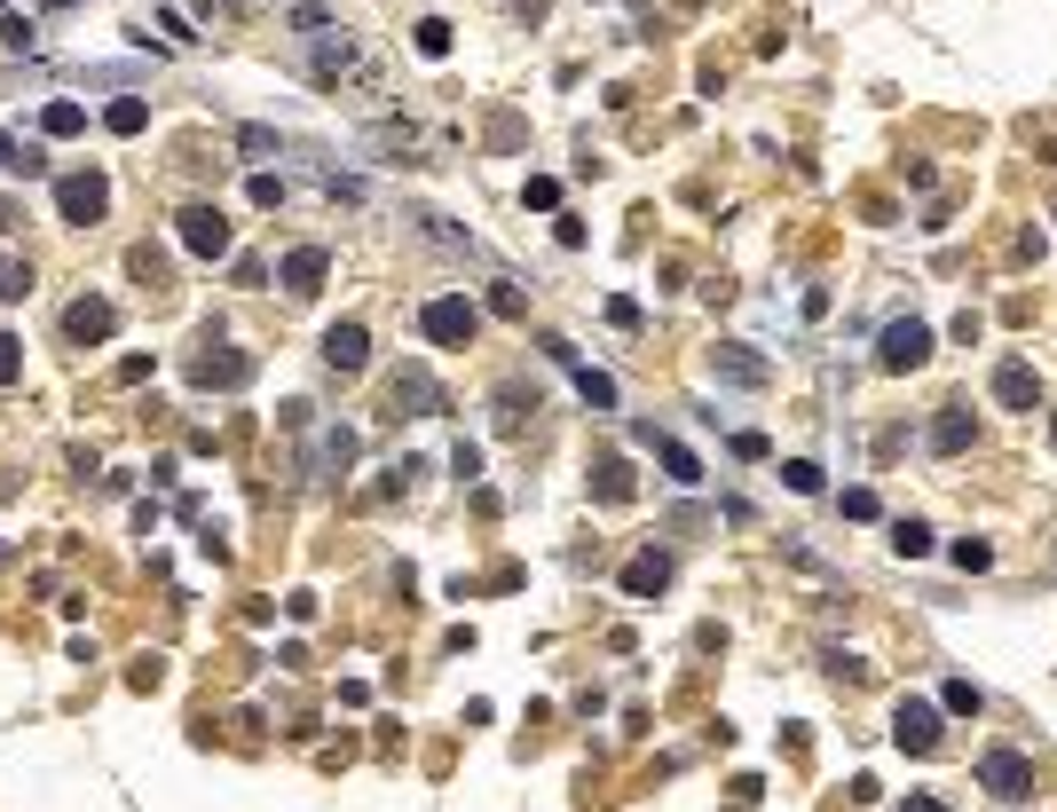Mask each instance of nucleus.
Segmentation results:
<instances>
[{
	"instance_id": "nucleus-1",
	"label": "nucleus",
	"mask_w": 1057,
	"mask_h": 812,
	"mask_svg": "<svg viewBox=\"0 0 1057 812\" xmlns=\"http://www.w3.org/2000/svg\"><path fill=\"white\" fill-rule=\"evenodd\" d=\"M356 71L372 79V56H364V40L347 32V24H332V32L308 40V79L316 87H339V79H356Z\"/></svg>"
},
{
	"instance_id": "nucleus-2",
	"label": "nucleus",
	"mask_w": 1057,
	"mask_h": 812,
	"mask_svg": "<svg viewBox=\"0 0 1057 812\" xmlns=\"http://www.w3.org/2000/svg\"><path fill=\"white\" fill-rule=\"evenodd\" d=\"M56 214L71 229H96L111 214V182H103V174H56Z\"/></svg>"
},
{
	"instance_id": "nucleus-3",
	"label": "nucleus",
	"mask_w": 1057,
	"mask_h": 812,
	"mask_svg": "<svg viewBox=\"0 0 1057 812\" xmlns=\"http://www.w3.org/2000/svg\"><path fill=\"white\" fill-rule=\"evenodd\" d=\"M418 331H426L434 347H466V339L482 331V308H474L466 293H443V300H426V308H418Z\"/></svg>"
},
{
	"instance_id": "nucleus-4",
	"label": "nucleus",
	"mask_w": 1057,
	"mask_h": 812,
	"mask_svg": "<svg viewBox=\"0 0 1057 812\" xmlns=\"http://www.w3.org/2000/svg\"><path fill=\"white\" fill-rule=\"evenodd\" d=\"M979 789L1002 796V804H1026L1041 781H1034V757H1026V750H987V757H979Z\"/></svg>"
},
{
	"instance_id": "nucleus-5",
	"label": "nucleus",
	"mask_w": 1057,
	"mask_h": 812,
	"mask_svg": "<svg viewBox=\"0 0 1057 812\" xmlns=\"http://www.w3.org/2000/svg\"><path fill=\"white\" fill-rule=\"evenodd\" d=\"M245 379H253V355H237V347H221L206 331L198 355H190V387H245Z\"/></svg>"
},
{
	"instance_id": "nucleus-6",
	"label": "nucleus",
	"mask_w": 1057,
	"mask_h": 812,
	"mask_svg": "<svg viewBox=\"0 0 1057 812\" xmlns=\"http://www.w3.org/2000/svg\"><path fill=\"white\" fill-rule=\"evenodd\" d=\"M387 403H395V418H434V410H443V387H434L426 364H403L387 379Z\"/></svg>"
},
{
	"instance_id": "nucleus-7",
	"label": "nucleus",
	"mask_w": 1057,
	"mask_h": 812,
	"mask_svg": "<svg viewBox=\"0 0 1057 812\" xmlns=\"http://www.w3.org/2000/svg\"><path fill=\"white\" fill-rule=\"evenodd\" d=\"M923 355H931V324H916V316L885 324V339H876V364H885V372H916Z\"/></svg>"
},
{
	"instance_id": "nucleus-8",
	"label": "nucleus",
	"mask_w": 1057,
	"mask_h": 812,
	"mask_svg": "<svg viewBox=\"0 0 1057 812\" xmlns=\"http://www.w3.org/2000/svg\"><path fill=\"white\" fill-rule=\"evenodd\" d=\"M111 331H119V308L96 300V293H79V300L63 308V339H71V347H103Z\"/></svg>"
},
{
	"instance_id": "nucleus-9",
	"label": "nucleus",
	"mask_w": 1057,
	"mask_h": 812,
	"mask_svg": "<svg viewBox=\"0 0 1057 812\" xmlns=\"http://www.w3.org/2000/svg\"><path fill=\"white\" fill-rule=\"evenodd\" d=\"M892 742H900L908 757H931V750H939V710H931L923 694H908V702L892 710Z\"/></svg>"
},
{
	"instance_id": "nucleus-10",
	"label": "nucleus",
	"mask_w": 1057,
	"mask_h": 812,
	"mask_svg": "<svg viewBox=\"0 0 1057 812\" xmlns=\"http://www.w3.org/2000/svg\"><path fill=\"white\" fill-rule=\"evenodd\" d=\"M174 229H182V245H190L198 260H221V252H229V221H221V206H182V214H174Z\"/></svg>"
},
{
	"instance_id": "nucleus-11",
	"label": "nucleus",
	"mask_w": 1057,
	"mask_h": 812,
	"mask_svg": "<svg viewBox=\"0 0 1057 812\" xmlns=\"http://www.w3.org/2000/svg\"><path fill=\"white\" fill-rule=\"evenodd\" d=\"M324 277H332V252H324V245H293V252L277 260V285H285V293H300V300H308Z\"/></svg>"
},
{
	"instance_id": "nucleus-12",
	"label": "nucleus",
	"mask_w": 1057,
	"mask_h": 812,
	"mask_svg": "<svg viewBox=\"0 0 1057 812\" xmlns=\"http://www.w3.org/2000/svg\"><path fill=\"white\" fill-rule=\"evenodd\" d=\"M995 403H1002V410H1041V372L1018 364V355H1010V364H995Z\"/></svg>"
},
{
	"instance_id": "nucleus-13",
	"label": "nucleus",
	"mask_w": 1057,
	"mask_h": 812,
	"mask_svg": "<svg viewBox=\"0 0 1057 812\" xmlns=\"http://www.w3.org/2000/svg\"><path fill=\"white\" fill-rule=\"evenodd\" d=\"M711 379L719 387H765L773 372H765V355H750V347H711Z\"/></svg>"
},
{
	"instance_id": "nucleus-14",
	"label": "nucleus",
	"mask_w": 1057,
	"mask_h": 812,
	"mask_svg": "<svg viewBox=\"0 0 1057 812\" xmlns=\"http://www.w3.org/2000/svg\"><path fill=\"white\" fill-rule=\"evenodd\" d=\"M324 364H332V372H364V364H372V331H364V324H332V331H324Z\"/></svg>"
},
{
	"instance_id": "nucleus-15",
	"label": "nucleus",
	"mask_w": 1057,
	"mask_h": 812,
	"mask_svg": "<svg viewBox=\"0 0 1057 812\" xmlns=\"http://www.w3.org/2000/svg\"><path fill=\"white\" fill-rule=\"evenodd\" d=\"M971 410H962V403H947L939 418H931V449H939V458H962V449H971Z\"/></svg>"
},
{
	"instance_id": "nucleus-16",
	"label": "nucleus",
	"mask_w": 1057,
	"mask_h": 812,
	"mask_svg": "<svg viewBox=\"0 0 1057 812\" xmlns=\"http://www.w3.org/2000/svg\"><path fill=\"white\" fill-rule=\"evenodd\" d=\"M663 584H671V553H632V561H624V592H632V600H655Z\"/></svg>"
},
{
	"instance_id": "nucleus-17",
	"label": "nucleus",
	"mask_w": 1057,
	"mask_h": 812,
	"mask_svg": "<svg viewBox=\"0 0 1057 812\" xmlns=\"http://www.w3.org/2000/svg\"><path fill=\"white\" fill-rule=\"evenodd\" d=\"M411 221H418V237H426V245H443V252H466V260H490V252H482V245H474L466 229H451L443 214H426V206H418Z\"/></svg>"
},
{
	"instance_id": "nucleus-18",
	"label": "nucleus",
	"mask_w": 1057,
	"mask_h": 812,
	"mask_svg": "<svg viewBox=\"0 0 1057 812\" xmlns=\"http://www.w3.org/2000/svg\"><path fill=\"white\" fill-rule=\"evenodd\" d=\"M356 449H364V442H356V426H332V434L316 442V458H308V466H316V474H347V466H356Z\"/></svg>"
},
{
	"instance_id": "nucleus-19",
	"label": "nucleus",
	"mask_w": 1057,
	"mask_h": 812,
	"mask_svg": "<svg viewBox=\"0 0 1057 812\" xmlns=\"http://www.w3.org/2000/svg\"><path fill=\"white\" fill-rule=\"evenodd\" d=\"M592 497H600V505H624V497H632V466H624V458H600V466H592Z\"/></svg>"
},
{
	"instance_id": "nucleus-20",
	"label": "nucleus",
	"mask_w": 1057,
	"mask_h": 812,
	"mask_svg": "<svg viewBox=\"0 0 1057 812\" xmlns=\"http://www.w3.org/2000/svg\"><path fill=\"white\" fill-rule=\"evenodd\" d=\"M648 449H655V458H663V474H671V482H679V489H694V482H702V466H694V449H679V442H671V434H655V442H648Z\"/></svg>"
},
{
	"instance_id": "nucleus-21",
	"label": "nucleus",
	"mask_w": 1057,
	"mask_h": 812,
	"mask_svg": "<svg viewBox=\"0 0 1057 812\" xmlns=\"http://www.w3.org/2000/svg\"><path fill=\"white\" fill-rule=\"evenodd\" d=\"M32 293V260L24 252H0V308H17Z\"/></svg>"
},
{
	"instance_id": "nucleus-22",
	"label": "nucleus",
	"mask_w": 1057,
	"mask_h": 812,
	"mask_svg": "<svg viewBox=\"0 0 1057 812\" xmlns=\"http://www.w3.org/2000/svg\"><path fill=\"white\" fill-rule=\"evenodd\" d=\"M528 410H537V387H521V379H505V387H497V426L513 434V426H521Z\"/></svg>"
},
{
	"instance_id": "nucleus-23",
	"label": "nucleus",
	"mask_w": 1057,
	"mask_h": 812,
	"mask_svg": "<svg viewBox=\"0 0 1057 812\" xmlns=\"http://www.w3.org/2000/svg\"><path fill=\"white\" fill-rule=\"evenodd\" d=\"M103 127H111V135H142V127H150V103H142V96H119V103L103 111Z\"/></svg>"
},
{
	"instance_id": "nucleus-24",
	"label": "nucleus",
	"mask_w": 1057,
	"mask_h": 812,
	"mask_svg": "<svg viewBox=\"0 0 1057 812\" xmlns=\"http://www.w3.org/2000/svg\"><path fill=\"white\" fill-rule=\"evenodd\" d=\"M569 372H576V395H584L592 410H615V379H607V372H592V364H569Z\"/></svg>"
},
{
	"instance_id": "nucleus-25",
	"label": "nucleus",
	"mask_w": 1057,
	"mask_h": 812,
	"mask_svg": "<svg viewBox=\"0 0 1057 812\" xmlns=\"http://www.w3.org/2000/svg\"><path fill=\"white\" fill-rule=\"evenodd\" d=\"M411 48H418L426 63H443V56H451V24H443V17H426V24H411Z\"/></svg>"
},
{
	"instance_id": "nucleus-26",
	"label": "nucleus",
	"mask_w": 1057,
	"mask_h": 812,
	"mask_svg": "<svg viewBox=\"0 0 1057 812\" xmlns=\"http://www.w3.org/2000/svg\"><path fill=\"white\" fill-rule=\"evenodd\" d=\"M285 17H293V32H300V40L332 32V9H324V0H285Z\"/></svg>"
},
{
	"instance_id": "nucleus-27",
	"label": "nucleus",
	"mask_w": 1057,
	"mask_h": 812,
	"mask_svg": "<svg viewBox=\"0 0 1057 812\" xmlns=\"http://www.w3.org/2000/svg\"><path fill=\"white\" fill-rule=\"evenodd\" d=\"M892 553H900V561H923V553H931V528H923V521H892Z\"/></svg>"
},
{
	"instance_id": "nucleus-28",
	"label": "nucleus",
	"mask_w": 1057,
	"mask_h": 812,
	"mask_svg": "<svg viewBox=\"0 0 1057 812\" xmlns=\"http://www.w3.org/2000/svg\"><path fill=\"white\" fill-rule=\"evenodd\" d=\"M939 710H955V717H979V710H987V694H979L971 679H947V694H939Z\"/></svg>"
},
{
	"instance_id": "nucleus-29",
	"label": "nucleus",
	"mask_w": 1057,
	"mask_h": 812,
	"mask_svg": "<svg viewBox=\"0 0 1057 812\" xmlns=\"http://www.w3.org/2000/svg\"><path fill=\"white\" fill-rule=\"evenodd\" d=\"M0 48H9V56H32V48H40V24H32V17H0Z\"/></svg>"
},
{
	"instance_id": "nucleus-30",
	"label": "nucleus",
	"mask_w": 1057,
	"mask_h": 812,
	"mask_svg": "<svg viewBox=\"0 0 1057 812\" xmlns=\"http://www.w3.org/2000/svg\"><path fill=\"white\" fill-rule=\"evenodd\" d=\"M237 150L245 158H285V135L277 127H237Z\"/></svg>"
},
{
	"instance_id": "nucleus-31",
	"label": "nucleus",
	"mask_w": 1057,
	"mask_h": 812,
	"mask_svg": "<svg viewBox=\"0 0 1057 812\" xmlns=\"http://www.w3.org/2000/svg\"><path fill=\"white\" fill-rule=\"evenodd\" d=\"M79 127H87V111H79V103H48V111H40V135H56V142H63V135H79Z\"/></svg>"
},
{
	"instance_id": "nucleus-32",
	"label": "nucleus",
	"mask_w": 1057,
	"mask_h": 812,
	"mask_svg": "<svg viewBox=\"0 0 1057 812\" xmlns=\"http://www.w3.org/2000/svg\"><path fill=\"white\" fill-rule=\"evenodd\" d=\"M127 268H135L142 285H166V252H158V245H135V252H127Z\"/></svg>"
},
{
	"instance_id": "nucleus-33",
	"label": "nucleus",
	"mask_w": 1057,
	"mask_h": 812,
	"mask_svg": "<svg viewBox=\"0 0 1057 812\" xmlns=\"http://www.w3.org/2000/svg\"><path fill=\"white\" fill-rule=\"evenodd\" d=\"M781 482L798 489V497H821V466H813V458H789V466H781Z\"/></svg>"
},
{
	"instance_id": "nucleus-34",
	"label": "nucleus",
	"mask_w": 1057,
	"mask_h": 812,
	"mask_svg": "<svg viewBox=\"0 0 1057 812\" xmlns=\"http://www.w3.org/2000/svg\"><path fill=\"white\" fill-rule=\"evenodd\" d=\"M17 379H24V339L0 331V387H17Z\"/></svg>"
},
{
	"instance_id": "nucleus-35",
	"label": "nucleus",
	"mask_w": 1057,
	"mask_h": 812,
	"mask_svg": "<svg viewBox=\"0 0 1057 812\" xmlns=\"http://www.w3.org/2000/svg\"><path fill=\"white\" fill-rule=\"evenodd\" d=\"M142 63H87V87H135Z\"/></svg>"
},
{
	"instance_id": "nucleus-36",
	"label": "nucleus",
	"mask_w": 1057,
	"mask_h": 812,
	"mask_svg": "<svg viewBox=\"0 0 1057 812\" xmlns=\"http://www.w3.org/2000/svg\"><path fill=\"white\" fill-rule=\"evenodd\" d=\"M521 206H537V214H553V206H561V182H553V174H528V190H521Z\"/></svg>"
},
{
	"instance_id": "nucleus-37",
	"label": "nucleus",
	"mask_w": 1057,
	"mask_h": 812,
	"mask_svg": "<svg viewBox=\"0 0 1057 812\" xmlns=\"http://www.w3.org/2000/svg\"><path fill=\"white\" fill-rule=\"evenodd\" d=\"M285 198H293L285 174H253V206H285Z\"/></svg>"
},
{
	"instance_id": "nucleus-38",
	"label": "nucleus",
	"mask_w": 1057,
	"mask_h": 812,
	"mask_svg": "<svg viewBox=\"0 0 1057 812\" xmlns=\"http://www.w3.org/2000/svg\"><path fill=\"white\" fill-rule=\"evenodd\" d=\"M955 568H995V545H979V536H962V545H955Z\"/></svg>"
},
{
	"instance_id": "nucleus-39",
	"label": "nucleus",
	"mask_w": 1057,
	"mask_h": 812,
	"mask_svg": "<svg viewBox=\"0 0 1057 812\" xmlns=\"http://www.w3.org/2000/svg\"><path fill=\"white\" fill-rule=\"evenodd\" d=\"M451 474H458V482H482V449H474V442L451 449Z\"/></svg>"
},
{
	"instance_id": "nucleus-40",
	"label": "nucleus",
	"mask_w": 1057,
	"mask_h": 812,
	"mask_svg": "<svg viewBox=\"0 0 1057 812\" xmlns=\"http://www.w3.org/2000/svg\"><path fill=\"white\" fill-rule=\"evenodd\" d=\"M229 277H237V285H260V277H269V260H260V252H237Z\"/></svg>"
},
{
	"instance_id": "nucleus-41",
	"label": "nucleus",
	"mask_w": 1057,
	"mask_h": 812,
	"mask_svg": "<svg viewBox=\"0 0 1057 812\" xmlns=\"http://www.w3.org/2000/svg\"><path fill=\"white\" fill-rule=\"evenodd\" d=\"M837 505H844V521H876V489H844Z\"/></svg>"
},
{
	"instance_id": "nucleus-42",
	"label": "nucleus",
	"mask_w": 1057,
	"mask_h": 812,
	"mask_svg": "<svg viewBox=\"0 0 1057 812\" xmlns=\"http://www.w3.org/2000/svg\"><path fill=\"white\" fill-rule=\"evenodd\" d=\"M490 308H497V316H521L528 300H521V285H505V277H497V293H490Z\"/></svg>"
},
{
	"instance_id": "nucleus-43",
	"label": "nucleus",
	"mask_w": 1057,
	"mask_h": 812,
	"mask_svg": "<svg viewBox=\"0 0 1057 812\" xmlns=\"http://www.w3.org/2000/svg\"><path fill=\"white\" fill-rule=\"evenodd\" d=\"M607 324L615 331H640V300H607Z\"/></svg>"
},
{
	"instance_id": "nucleus-44",
	"label": "nucleus",
	"mask_w": 1057,
	"mask_h": 812,
	"mask_svg": "<svg viewBox=\"0 0 1057 812\" xmlns=\"http://www.w3.org/2000/svg\"><path fill=\"white\" fill-rule=\"evenodd\" d=\"M17 174H24V182H40V174H48V150H40V142H24V158H17Z\"/></svg>"
},
{
	"instance_id": "nucleus-45",
	"label": "nucleus",
	"mask_w": 1057,
	"mask_h": 812,
	"mask_svg": "<svg viewBox=\"0 0 1057 812\" xmlns=\"http://www.w3.org/2000/svg\"><path fill=\"white\" fill-rule=\"evenodd\" d=\"M17 158H24V142H17V135H0V174H17Z\"/></svg>"
},
{
	"instance_id": "nucleus-46",
	"label": "nucleus",
	"mask_w": 1057,
	"mask_h": 812,
	"mask_svg": "<svg viewBox=\"0 0 1057 812\" xmlns=\"http://www.w3.org/2000/svg\"><path fill=\"white\" fill-rule=\"evenodd\" d=\"M900 812H955V804H947V796H908Z\"/></svg>"
},
{
	"instance_id": "nucleus-47",
	"label": "nucleus",
	"mask_w": 1057,
	"mask_h": 812,
	"mask_svg": "<svg viewBox=\"0 0 1057 812\" xmlns=\"http://www.w3.org/2000/svg\"><path fill=\"white\" fill-rule=\"evenodd\" d=\"M48 9H79V0H48Z\"/></svg>"
},
{
	"instance_id": "nucleus-48",
	"label": "nucleus",
	"mask_w": 1057,
	"mask_h": 812,
	"mask_svg": "<svg viewBox=\"0 0 1057 812\" xmlns=\"http://www.w3.org/2000/svg\"><path fill=\"white\" fill-rule=\"evenodd\" d=\"M1049 442H1057V418H1049Z\"/></svg>"
},
{
	"instance_id": "nucleus-49",
	"label": "nucleus",
	"mask_w": 1057,
	"mask_h": 812,
	"mask_svg": "<svg viewBox=\"0 0 1057 812\" xmlns=\"http://www.w3.org/2000/svg\"><path fill=\"white\" fill-rule=\"evenodd\" d=\"M0 9H9V0H0Z\"/></svg>"
}]
</instances>
